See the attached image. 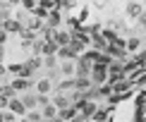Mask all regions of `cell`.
Listing matches in <instances>:
<instances>
[{
  "label": "cell",
  "instance_id": "cell-1",
  "mask_svg": "<svg viewBox=\"0 0 146 122\" xmlns=\"http://www.w3.org/2000/svg\"><path fill=\"white\" fill-rule=\"evenodd\" d=\"M34 50H36V53H41V55H46V58L58 55V46L53 43V41H46V38H36Z\"/></svg>",
  "mask_w": 146,
  "mask_h": 122
},
{
  "label": "cell",
  "instance_id": "cell-2",
  "mask_svg": "<svg viewBox=\"0 0 146 122\" xmlns=\"http://www.w3.org/2000/svg\"><path fill=\"white\" fill-rule=\"evenodd\" d=\"M89 79L94 82V86H101V84H103V82L108 79V67L94 65V67H91V74H89Z\"/></svg>",
  "mask_w": 146,
  "mask_h": 122
},
{
  "label": "cell",
  "instance_id": "cell-3",
  "mask_svg": "<svg viewBox=\"0 0 146 122\" xmlns=\"http://www.w3.org/2000/svg\"><path fill=\"white\" fill-rule=\"evenodd\" d=\"M0 29H3L7 36H10V34H22V31H24V24H22L19 19H15V17H10V19L3 22V27H0Z\"/></svg>",
  "mask_w": 146,
  "mask_h": 122
},
{
  "label": "cell",
  "instance_id": "cell-4",
  "mask_svg": "<svg viewBox=\"0 0 146 122\" xmlns=\"http://www.w3.org/2000/svg\"><path fill=\"white\" fill-rule=\"evenodd\" d=\"M7 110L12 113V115H15V117H27V108H24V103L19 101V96H17V98H12L10 103H7Z\"/></svg>",
  "mask_w": 146,
  "mask_h": 122
},
{
  "label": "cell",
  "instance_id": "cell-5",
  "mask_svg": "<svg viewBox=\"0 0 146 122\" xmlns=\"http://www.w3.org/2000/svg\"><path fill=\"white\" fill-rule=\"evenodd\" d=\"M108 77H110V82H113V84H120V82H122V77H125L122 65H120V62H113L110 67H108Z\"/></svg>",
  "mask_w": 146,
  "mask_h": 122
},
{
  "label": "cell",
  "instance_id": "cell-6",
  "mask_svg": "<svg viewBox=\"0 0 146 122\" xmlns=\"http://www.w3.org/2000/svg\"><path fill=\"white\" fill-rule=\"evenodd\" d=\"M94 89V82H91L89 77H74V91L79 93H86V91Z\"/></svg>",
  "mask_w": 146,
  "mask_h": 122
},
{
  "label": "cell",
  "instance_id": "cell-7",
  "mask_svg": "<svg viewBox=\"0 0 146 122\" xmlns=\"http://www.w3.org/2000/svg\"><path fill=\"white\" fill-rule=\"evenodd\" d=\"M91 67H94V65H91L86 58L79 55V58H77V77H89V74H91Z\"/></svg>",
  "mask_w": 146,
  "mask_h": 122
},
{
  "label": "cell",
  "instance_id": "cell-8",
  "mask_svg": "<svg viewBox=\"0 0 146 122\" xmlns=\"http://www.w3.org/2000/svg\"><path fill=\"white\" fill-rule=\"evenodd\" d=\"M70 38H72L70 31H60V29H58V31L53 34V43H55L58 48H67L70 46Z\"/></svg>",
  "mask_w": 146,
  "mask_h": 122
},
{
  "label": "cell",
  "instance_id": "cell-9",
  "mask_svg": "<svg viewBox=\"0 0 146 122\" xmlns=\"http://www.w3.org/2000/svg\"><path fill=\"white\" fill-rule=\"evenodd\" d=\"M31 84H34L31 79H22V77H15V79L10 82V86L17 91V96H19V91H27V89H31Z\"/></svg>",
  "mask_w": 146,
  "mask_h": 122
},
{
  "label": "cell",
  "instance_id": "cell-10",
  "mask_svg": "<svg viewBox=\"0 0 146 122\" xmlns=\"http://www.w3.org/2000/svg\"><path fill=\"white\" fill-rule=\"evenodd\" d=\"M60 22H62V15H60V10H53L50 15H48V22H46V29H50V31H58Z\"/></svg>",
  "mask_w": 146,
  "mask_h": 122
},
{
  "label": "cell",
  "instance_id": "cell-11",
  "mask_svg": "<svg viewBox=\"0 0 146 122\" xmlns=\"http://www.w3.org/2000/svg\"><path fill=\"white\" fill-rule=\"evenodd\" d=\"M50 103H53V105L58 108V113H60V110H65V108H70V105H72L70 96H65V93H58V96H55V98H53Z\"/></svg>",
  "mask_w": 146,
  "mask_h": 122
},
{
  "label": "cell",
  "instance_id": "cell-12",
  "mask_svg": "<svg viewBox=\"0 0 146 122\" xmlns=\"http://www.w3.org/2000/svg\"><path fill=\"white\" fill-rule=\"evenodd\" d=\"M125 10H127V17H129V19H139V17L144 15V7L139 3H129Z\"/></svg>",
  "mask_w": 146,
  "mask_h": 122
},
{
  "label": "cell",
  "instance_id": "cell-13",
  "mask_svg": "<svg viewBox=\"0 0 146 122\" xmlns=\"http://www.w3.org/2000/svg\"><path fill=\"white\" fill-rule=\"evenodd\" d=\"M50 89H53L50 79H41V82L36 84V93H38V96H48V93H50Z\"/></svg>",
  "mask_w": 146,
  "mask_h": 122
},
{
  "label": "cell",
  "instance_id": "cell-14",
  "mask_svg": "<svg viewBox=\"0 0 146 122\" xmlns=\"http://www.w3.org/2000/svg\"><path fill=\"white\" fill-rule=\"evenodd\" d=\"M58 58H62L65 62H72V60H77L79 55H77V53H74V50H72V48L67 46V48H58Z\"/></svg>",
  "mask_w": 146,
  "mask_h": 122
},
{
  "label": "cell",
  "instance_id": "cell-15",
  "mask_svg": "<svg viewBox=\"0 0 146 122\" xmlns=\"http://www.w3.org/2000/svg\"><path fill=\"white\" fill-rule=\"evenodd\" d=\"M19 36H22V46H24V48H29V46H34V43H36V34H34V31H29V29H24Z\"/></svg>",
  "mask_w": 146,
  "mask_h": 122
},
{
  "label": "cell",
  "instance_id": "cell-16",
  "mask_svg": "<svg viewBox=\"0 0 146 122\" xmlns=\"http://www.w3.org/2000/svg\"><path fill=\"white\" fill-rule=\"evenodd\" d=\"M19 101L24 103V108H27V113H29V110H36V93H24V96H22Z\"/></svg>",
  "mask_w": 146,
  "mask_h": 122
},
{
  "label": "cell",
  "instance_id": "cell-17",
  "mask_svg": "<svg viewBox=\"0 0 146 122\" xmlns=\"http://www.w3.org/2000/svg\"><path fill=\"white\" fill-rule=\"evenodd\" d=\"M58 117L62 120V122H72V120L77 117V110L70 105V108H65V110H60V113H58Z\"/></svg>",
  "mask_w": 146,
  "mask_h": 122
},
{
  "label": "cell",
  "instance_id": "cell-18",
  "mask_svg": "<svg viewBox=\"0 0 146 122\" xmlns=\"http://www.w3.org/2000/svg\"><path fill=\"white\" fill-rule=\"evenodd\" d=\"M41 117H43V120H55L58 117V108L53 105V103H50V105H46L43 110H41Z\"/></svg>",
  "mask_w": 146,
  "mask_h": 122
},
{
  "label": "cell",
  "instance_id": "cell-19",
  "mask_svg": "<svg viewBox=\"0 0 146 122\" xmlns=\"http://www.w3.org/2000/svg\"><path fill=\"white\" fill-rule=\"evenodd\" d=\"M0 96H5L7 101H12V98H17V91L10 86V84H0Z\"/></svg>",
  "mask_w": 146,
  "mask_h": 122
},
{
  "label": "cell",
  "instance_id": "cell-20",
  "mask_svg": "<svg viewBox=\"0 0 146 122\" xmlns=\"http://www.w3.org/2000/svg\"><path fill=\"white\" fill-rule=\"evenodd\" d=\"M24 29H29V31H43V22H41V19H36V17H31V19H29V24H27V27H24Z\"/></svg>",
  "mask_w": 146,
  "mask_h": 122
},
{
  "label": "cell",
  "instance_id": "cell-21",
  "mask_svg": "<svg viewBox=\"0 0 146 122\" xmlns=\"http://www.w3.org/2000/svg\"><path fill=\"white\" fill-rule=\"evenodd\" d=\"M60 72L67 74V77H72V74H77V67L72 65V62H62V65H60Z\"/></svg>",
  "mask_w": 146,
  "mask_h": 122
},
{
  "label": "cell",
  "instance_id": "cell-22",
  "mask_svg": "<svg viewBox=\"0 0 146 122\" xmlns=\"http://www.w3.org/2000/svg\"><path fill=\"white\" fill-rule=\"evenodd\" d=\"M24 65H27V67H29L31 72H36V70H38L41 65H43V60H41V58H29V60H27Z\"/></svg>",
  "mask_w": 146,
  "mask_h": 122
},
{
  "label": "cell",
  "instance_id": "cell-23",
  "mask_svg": "<svg viewBox=\"0 0 146 122\" xmlns=\"http://www.w3.org/2000/svg\"><path fill=\"white\" fill-rule=\"evenodd\" d=\"M139 46H141V41H139V38H127V41H125V48H127V50H137Z\"/></svg>",
  "mask_w": 146,
  "mask_h": 122
},
{
  "label": "cell",
  "instance_id": "cell-24",
  "mask_svg": "<svg viewBox=\"0 0 146 122\" xmlns=\"http://www.w3.org/2000/svg\"><path fill=\"white\" fill-rule=\"evenodd\" d=\"M27 120H29V122H43V117H41L38 110H29V113H27Z\"/></svg>",
  "mask_w": 146,
  "mask_h": 122
},
{
  "label": "cell",
  "instance_id": "cell-25",
  "mask_svg": "<svg viewBox=\"0 0 146 122\" xmlns=\"http://www.w3.org/2000/svg\"><path fill=\"white\" fill-rule=\"evenodd\" d=\"M36 105H50V98H48V96H38V93H36Z\"/></svg>",
  "mask_w": 146,
  "mask_h": 122
},
{
  "label": "cell",
  "instance_id": "cell-26",
  "mask_svg": "<svg viewBox=\"0 0 146 122\" xmlns=\"http://www.w3.org/2000/svg\"><path fill=\"white\" fill-rule=\"evenodd\" d=\"M0 122H15V115H12L10 110L7 113H0Z\"/></svg>",
  "mask_w": 146,
  "mask_h": 122
},
{
  "label": "cell",
  "instance_id": "cell-27",
  "mask_svg": "<svg viewBox=\"0 0 146 122\" xmlns=\"http://www.w3.org/2000/svg\"><path fill=\"white\" fill-rule=\"evenodd\" d=\"M60 89H74V79H65V82L60 84Z\"/></svg>",
  "mask_w": 146,
  "mask_h": 122
},
{
  "label": "cell",
  "instance_id": "cell-28",
  "mask_svg": "<svg viewBox=\"0 0 146 122\" xmlns=\"http://www.w3.org/2000/svg\"><path fill=\"white\" fill-rule=\"evenodd\" d=\"M43 65H46V67H50V70H53V67H55V55H53V58H46V60H43Z\"/></svg>",
  "mask_w": 146,
  "mask_h": 122
},
{
  "label": "cell",
  "instance_id": "cell-29",
  "mask_svg": "<svg viewBox=\"0 0 146 122\" xmlns=\"http://www.w3.org/2000/svg\"><path fill=\"white\" fill-rule=\"evenodd\" d=\"M94 120H96V122H103V120H106V113H103V110H96Z\"/></svg>",
  "mask_w": 146,
  "mask_h": 122
},
{
  "label": "cell",
  "instance_id": "cell-30",
  "mask_svg": "<svg viewBox=\"0 0 146 122\" xmlns=\"http://www.w3.org/2000/svg\"><path fill=\"white\" fill-rule=\"evenodd\" d=\"M24 7H27V10H36V3H34V0H24Z\"/></svg>",
  "mask_w": 146,
  "mask_h": 122
},
{
  "label": "cell",
  "instance_id": "cell-31",
  "mask_svg": "<svg viewBox=\"0 0 146 122\" xmlns=\"http://www.w3.org/2000/svg\"><path fill=\"white\" fill-rule=\"evenodd\" d=\"M5 43H7V34H5V31H3V29H0V46H3V48H5Z\"/></svg>",
  "mask_w": 146,
  "mask_h": 122
},
{
  "label": "cell",
  "instance_id": "cell-32",
  "mask_svg": "<svg viewBox=\"0 0 146 122\" xmlns=\"http://www.w3.org/2000/svg\"><path fill=\"white\" fill-rule=\"evenodd\" d=\"M5 74H7V67H5V65H3V62H0V79H3V77H5Z\"/></svg>",
  "mask_w": 146,
  "mask_h": 122
},
{
  "label": "cell",
  "instance_id": "cell-33",
  "mask_svg": "<svg viewBox=\"0 0 146 122\" xmlns=\"http://www.w3.org/2000/svg\"><path fill=\"white\" fill-rule=\"evenodd\" d=\"M7 103H10V101L5 98V96H0V108H7Z\"/></svg>",
  "mask_w": 146,
  "mask_h": 122
},
{
  "label": "cell",
  "instance_id": "cell-34",
  "mask_svg": "<svg viewBox=\"0 0 146 122\" xmlns=\"http://www.w3.org/2000/svg\"><path fill=\"white\" fill-rule=\"evenodd\" d=\"M139 24H141V27L146 29V12H144V15H141V17H139Z\"/></svg>",
  "mask_w": 146,
  "mask_h": 122
},
{
  "label": "cell",
  "instance_id": "cell-35",
  "mask_svg": "<svg viewBox=\"0 0 146 122\" xmlns=\"http://www.w3.org/2000/svg\"><path fill=\"white\" fill-rule=\"evenodd\" d=\"M3 58H5V48L0 46V62H3Z\"/></svg>",
  "mask_w": 146,
  "mask_h": 122
},
{
  "label": "cell",
  "instance_id": "cell-36",
  "mask_svg": "<svg viewBox=\"0 0 146 122\" xmlns=\"http://www.w3.org/2000/svg\"><path fill=\"white\" fill-rule=\"evenodd\" d=\"M17 122H29V120H27V117H22V120H17Z\"/></svg>",
  "mask_w": 146,
  "mask_h": 122
}]
</instances>
